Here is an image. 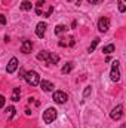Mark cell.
Here are the masks:
<instances>
[{
  "instance_id": "27",
  "label": "cell",
  "mask_w": 126,
  "mask_h": 128,
  "mask_svg": "<svg viewBox=\"0 0 126 128\" xmlns=\"http://www.w3.org/2000/svg\"><path fill=\"white\" fill-rule=\"evenodd\" d=\"M45 4V0H39V3H37V8H42Z\"/></svg>"
},
{
  "instance_id": "28",
  "label": "cell",
  "mask_w": 126,
  "mask_h": 128,
  "mask_svg": "<svg viewBox=\"0 0 126 128\" xmlns=\"http://www.w3.org/2000/svg\"><path fill=\"white\" fill-rule=\"evenodd\" d=\"M25 115L30 116V115H31V110H30V109H25Z\"/></svg>"
},
{
  "instance_id": "25",
  "label": "cell",
  "mask_w": 126,
  "mask_h": 128,
  "mask_svg": "<svg viewBox=\"0 0 126 128\" xmlns=\"http://www.w3.org/2000/svg\"><path fill=\"white\" fill-rule=\"evenodd\" d=\"M0 24H3V26L6 24V18H4V15H1V14H0Z\"/></svg>"
},
{
  "instance_id": "31",
  "label": "cell",
  "mask_w": 126,
  "mask_h": 128,
  "mask_svg": "<svg viewBox=\"0 0 126 128\" xmlns=\"http://www.w3.org/2000/svg\"><path fill=\"white\" fill-rule=\"evenodd\" d=\"M67 2H71V0H67Z\"/></svg>"
},
{
  "instance_id": "6",
  "label": "cell",
  "mask_w": 126,
  "mask_h": 128,
  "mask_svg": "<svg viewBox=\"0 0 126 128\" xmlns=\"http://www.w3.org/2000/svg\"><path fill=\"white\" fill-rule=\"evenodd\" d=\"M52 100H54L55 103H58V104H64V103L68 100V96H67L64 91H55V92L52 94Z\"/></svg>"
},
{
  "instance_id": "2",
  "label": "cell",
  "mask_w": 126,
  "mask_h": 128,
  "mask_svg": "<svg viewBox=\"0 0 126 128\" xmlns=\"http://www.w3.org/2000/svg\"><path fill=\"white\" fill-rule=\"evenodd\" d=\"M24 79H25V80H27V84H28V85H31V86H37V85L40 84V76H39V73H37V72H34V70L25 72Z\"/></svg>"
},
{
  "instance_id": "23",
  "label": "cell",
  "mask_w": 126,
  "mask_h": 128,
  "mask_svg": "<svg viewBox=\"0 0 126 128\" xmlns=\"http://www.w3.org/2000/svg\"><path fill=\"white\" fill-rule=\"evenodd\" d=\"M4 103H6V98H4V96H0V107H3V106H4Z\"/></svg>"
},
{
  "instance_id": "30",
  "label": "cell",
  "mask_w": 126,
  "mask_h": 128,
  "mask_svg": "<svg viewBox=\"0 0 126 128\" xmlns=\"http://www.w3.org/2000/svg\"><path fill=\"white\" fill-rule=\"evenodd\" d=\"M122 128H126V127H125V125H122Z\"/></svg>"
},
{
  "instance_id": "20",
  "label": "cell",
  "mask_w": 126,
  "mask_h": 128,
  "mask_svg": "<svg viewBox=\"0 0 126 128\" xmlns=\"http://www.w3.org/2000/svg\"><path fill=\"white\" fill-rule=\"evenodd\" d=\"M52 12H54V6H49V9L43 14V16H46V18H48V16H51V15H52Z\"/></svg>"
},
{
  "instance_id": "19",
  "label": "cell",
  "mask_w": 126,
  "mask_h": 128,
  "mask_svg": "<svg viewBox=\"0 0 126 128\" xmlns=\"http://www.w3.org/2000/svg\"><path fill=\"white\" fill-rule=\"evenodd\" d=\"M119 10H120V12H125V10H126L125 0H119Z\"/></svg>"
},
{
  "instance_id": "21",
  "label": "cell",
  "mask_w": 126,
  "mask_h": 128,
  "mask_svg": "<svg viewBox=\"0 0 126 128\" xmlns=\"http://www.w3.org/2000/svg\"><path fill=\"white\" fill-rule=\"evenodd\" d=\"M91 92H92V88H91V86H86V88H85V91H83V97L86 98V97L89 96Z\"/></svg>"
},
{
  "instance_id": "4",
  "label": "cell",
  "mask_w": 126,
  "mask_h": 128,
  "mask_svg": "<svg viewBox=\"0 0 126 128\" xmlns=\"http://www.w3.org/2000/svg\"><path fill=\"white\" fill-rule=\"evenodd\" d=\"M110 28V20L107 16H101L98 20V30L101 33H107Z\"/></svg>"
},
{
  "instance_id": "15",
  "label": "cell",
  "mask_w": 126,
  "mask_h": 128,
  "mask_svg": "<svg viewBox=\"0 0 126 128\" xmlns=\"http://www.w3.org/2000/svg\"><path fill=\"white\" fill-rule=\"evenodd\" d=\"M68 30V27L67 26H64V24H60V26H57L55 27V34L58 36V34H63V33H65Z\"/></svg>"
},
{
  "instance_id": "8",
  "label": "cell",
  "mask_w": 126,
  "mask_h": 128,
  "mask_svg": "<svg viewBox=\"0 0 126 128\" xmlns=\"http://www.w3.org/2000/svg\"><path fill=\"white\" fill-rule=\"evenodd\" d=\"M18 66H19V63H18V58L12 57V58H10V61H9V63H7V66H6V72H7L9 74H12V73L18 68Z\"/></svg>"
},
{
  "instance_id": "16",
  "label": "cell",
  "mask_w": 126,
  "mask_h": 128,
  "mask_svg": "<svg viewBox=\"0 0 126 128\" xmlns=\"http://www.w3.org/2000/svg\"><path fill=\"white\" fill-rule=\"evenodd\" d=\"M114 49H116L114 45L110 43V45H105V46L102 48V52H104V54H111V52H114Z\"/></svg>"
},
{
  "instance_id": "14",
  "label": "cell",
  "mask_w": 126,
  "mask_h": 128,
  "mask_svg": "<svg viewBox=\"0 0 126 128\" xmlns=\"http://www.w3.org/2000/svg\"><path fill=\"white\" fill-rule=\"evenodd\" d=\"M19 8H21V10H31L33 4H31V2H30V0H24V2L19 4Z\"/></svg>"
},
{
  "instance_id": "9",
  "label": "cell",
  "mask_w": 126,
  "mask_h": 128,
  "mask_svg": "<svg viewBox=\"0 0 126 128\" xmlns=\"http://www.w3.org/2000/svg\"><path fill=\"white\" fill-rule=\"evenodd\" d=\"M46 28H48V24H46V22H43V21L39 22V24L36 26V34H37V37L42 39V37L45 36V33H46Z\"/></svg>"
},
{
  "instance_id": "5",
  "label": "cell",
  "mask_w": 126,
  "mask_h": 128,
  "mask_svg": "<svg viewBox=\"0 0 126 128\" xmlns=\"http://www.w3.org/2000/svg\"><path fill=\"white\" fill-rule=\"evenodd\" d=\"M110 79H111L113 82H119V80H120V72H119V61H117V60L113 63L111 73H110Z\"/></svg>"
},
{
  "instance_id": "18",
  "label": "cell",
  "mask_w": 126,
  "mask_h": 128,
  "mask_svg": "<svg viewBox=\"0 0 126 128\" xmlns=\"http://www.w3.org/2000/svg\"><path fill=\"white\" fill-rule=\"evenodd\" d=\"M73 70V63H67L64 66L63 68H61V72H63V74H67V73H70Z\"/></svg>"
},
{
  "instance_id": "26",
  "label": "cell",
  "mask_w": 126,
  "mask_h": 128,
  "mask_svg": "<svg viewBox=\"0 0 126 128\" xmlns=\"http://www.w3.org/2000/svg\"><path fill=\"white\" fill-rule=\"evenodd\" d=\"M88 2H89L91 4H99V3H101L102 0H88Z\"/></svg>"
},
{
  "instance_id": "12",
  "label": "cell",
  "mask_w": 126,
  "mask_h": 128,
  "mask_svg": "<svg viewBox=\"0 0 126 128\" xmlns=\"http://www.w3.org/2000/svg\"><path fill=\"white\" fill-rule=\"evenodd\" d=\"M76 43V39L73 37V36H70L68 39H63L61 42H60V46H73Z\"/></svg>"
},
{
  "instance_id": "1",
  "label": "cell",
  "mask_w": 126,
  "mask_h": 128,
  "mask_svg": "<svg viewBox=\"0 0 126 128\" xmlns=\"http://www.w3.org/2000/svg\"><path fill=\"white\" fill-rule=\"evenodd\" d=\"M37 58H39L40 61H45V63H48V64H57L60 61V57H58L57 54L48 52V51H40V52L37 54Z\"/></svg>"
},
{
  "instance_id": "29",
  "label": "cell",
  "mask_w": 126,
  "mask_h": 128,
  "mask_svg": "<svg viewBox=\"0 0 126 128\" xmlns=\"http://www.w3.org/2000/svg\"><path fill=\"white\" fill-rule=\"evenodd\" d=\"M80 3H82V0H76V4L77 6H80Z\"/></svg>"
},
{
  "instance_id": "3",
  "label": "cell",
  "mask_w": 126,
  "mask_h": 128,
  "mask_svg": "<svg viewBox=\"0 0 126 128\" xmlns=\"http://www.w3.org/2000/svg\"><path fill=\"white\" fill-rule=\"evenodd\" d=\"M57 110L54 109V107H49V109H46L45 112H43V122L45 124H52L55 119H57Z\"/></svg>"
},
{
  "instance_id": "22",
  "label": "cell",
  "mask_w": 126,
  "mask_h": 128,
  "mask_svg": "<svg viewBox=\"0 0 126 128\" xmlns=\"http://www.w3.org/2000/svg\"><path fill=\"white\" fill-rule=\"evenodd\" d=\"M6 112H9V115H10V118H12V116L15 115V107H13V106H9V107L6 109Z\"/></svg>"
},
{
  "instance_id": "7",
  "label": "cell",
  "mask_w": 126,
  "mask_h": 128,
  "mask_svg": "<svg viewBox=\"0 0 126 128\" xmlns=\"http://www.w3.org/2000/svg\"><path fill=\"white\" fill-rule=\"evenodd\" d=\"M122 116H123V106H122V104H117V106L111 110L110 118H111L113 121H119Z\"/></svg>"
},
{
  "instance_id": "10",
  "label": "cell",
  "mask_w": 126,
  "mask_h": 128,
  "mask_svg": "<svg viewBox=\"0 0 126 128\" xmlns=\"http://www.w3.org/2000/svg\"><path fill=\"white\" fill-rule=\"evenodd\" d=\"M31 49H33V42L31 40H22V43H21V52L30 54Z\"/></svg>"
},
{
  "instance_id": "13",
  "label": "cell",
  "mask_w": 126,
  "mask_h": 128,
  "mask_svg": "<svg viewBox=\"0 0 126 128\" xmlns=\"http://www.w3.org/2000/svg\"><path fill=\"white\" fill-rule=\"evenodd\" d=\"M19 97H21V90L19 88H13V91H12V101L13 103L19 101Z\"/></svg>"
},
{
  "instance_id": "11",
  "label": "cell",
  "mask_w": 126,
  "mask_h": 128,
  "mask_svg": "<svg viewBox=\"0 0 126 128\" xmlns=\"http://www.w3.org/2000/svg\"><path fill=\"white\" fill-rule=\"evenodd\" d=\"M40 88H42V91H45V92H49V91H52L55 86H54V84L52 82H49V80H40Z\"/></svg>"
},
{
  "instance_id": "17",
  "label": "cell",
  "mask_w": 126,
  "mask_h": 128,
  "mask_svg": "<svg viewBox=\"0 0 126 128\" xmlns=\"http://www.w3.org/2000/svg\"><path fill=\"white\" fill-rule=\"evenodd\" d=\"M99 40H101L99 37H95V39H94V42H92V45H91V46L88 48V52H89V54H91V52H94V51H95V48L98 46V43H99Z\"/></svg>"
},
{
  "instance_id": "24",
  "label": "cell",
  "mask_w": 126,
  "mask_h": 128,
  "mask_svg": "<svg viewBox=\"0 0 126 128\" xmlns=\"http://www.w3.org/2000/svg\"><path fill=\"white\" fill-rule=\"evenodd\" d=\"M24 76H25V70L21 67V68H19V78H21V79H24Z\"/></svg>"
}]
</instances>
